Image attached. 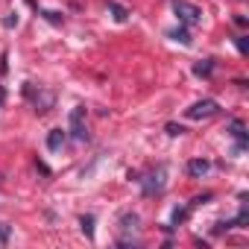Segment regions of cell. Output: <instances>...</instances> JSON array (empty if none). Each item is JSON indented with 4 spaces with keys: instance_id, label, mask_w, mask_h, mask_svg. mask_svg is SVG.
<instances>
[{
    "instance_id": "18",
    "label": "cell",
    "mask_w": 249,
    "mask_h": 249,
    "mask_svg": "<svg viewBox=\"0 0 249 249\" xmlns=\"http://www.w3.org/2000/svg\"><path fill=\"white\" fill-rule=\"evenodd\" d=\"M0 100H3V88H0Z\"/></svg>"
},
{
    "instance_id": "4",
    "label": "cell",
    "mask_w": 249,
    "mask_h": 249,
    "mask_svg": "<svg viewBox=\"0 0 249 249\" xmlns=\"http://www.w3.org/2000/svg\"><path fill=\"white\" fill-rule=\"evenodd\" d=\"M71 132H73L76 141H88V129H85V123H82V108L71 111Z\"/></svg>"
},
{
    "instance_id": "15",
    "label": "cell",
    "mask_w": 249,
    "mask_h": 249,
    "mask_svg": "<svg viewBox=\"0 0 249 249\" xmlns=\"http://www.w3.org/2000/svg\"><path fill=\"white\" fill-rule=\"evenodd\" d=\"M185 217H188V208H176V211H173V223H176V226H179Z\"/></svg>"
},
{
    "instance_id": "16",
    "label": "cell",
    "mask_w": 249,
    "mask_h": 249,
    "mask_svg": "<svg viewBox=\"0 0 249 249\" xmlns=\"http://www.w3.org/2000/svg\"><path fill=\"white\" fill-rule=\"evenodd\" d=\"M44 18H47V21H50V24H62V18H59V15H56V12H44Z\"/></svg>"
},
{
    "instance_id": "9",
    "label": "cell",
    "mask_w": 249,
    "mask_h": 249,
    "mask_svg": "<svg viewBox=\"0 0 249 249\" xmlns=\"http://www.w3.org/2000/svg\"><path fill=\"white\" fill-rule=\"evenodd\" d=\"M170 38H173V41H179V44H185V47L191 44V33H188L185 27H179V30H173V33H170Z\"/></svg>"
},
{
    "instance_id": "3",
    "label": "cell",
    "mask_w": 249,
    "mask_h": 249,
    "mask_svg": "<svg viewBox=\"0 0 249 249\" xmlns=\"http://www.w3.org/2000/svg\"><path fill=\"white\" fill-rule=\"evenodd\" d=\"M164 176H167V167H159L156 173H150L144 182V194H161L164 191Z\"/></svg>"
},
{
    "instance_id": "12",
    "label": "cell",
    "mask_w": 249,
    "mask_h": 249,
    "mask_svg": "<svg viewBox=\"0 0 249 249\" xmlns=\"http://www.w3.org/2000/svg\"><path fill=\"white\" fill-rule=\"evenodd\" d=\"M79 223H82V231H85V234H88V237H94V217H91V214H88V217H82V220H79Z\"/></svg>"
},
{
    "instance_id": "7",
    "label": "cell",
    "mask_w": 249,
    "mask_h": 249,
    "mask_svg": "<svg viewBox=\"0 0 249 249\" xmlns=\"http://www.w3.org/2000/svg\"><path fill=\"white\" fill-rule=\"evenodd\" d=\"M229 132L240 141V147L246 144V126H243V120H231V123H229Z\"/></svg>"
},
{
    "instance_id": "8",
    "label": "cell",
    "mask_w": 249,
    "mask_h": 249,
    "mask_svg": "<svg viewBox=\"0 0 249 249\" xmlns=\"http://www.w3.org/2000/svg\"><path fill=\"white\" fill-rule=\"evenodd\" d=\"M211 71H214V62H211V59L194 65V73H196V76H211Z\"/></svg>"
},
{
    "instance_id": "5",
    "label": "cell",
    "mask_w": 249,
    "mask_h": 249,
    "mask_svg": "<svg viewBox=\"0 0 249 249\" xmlns=\"http://www.w3.org/2000/svg\"><path fill=\"white\" fill-rule=\"evenodd\" d=\"M211 170V164L205 161V159H194V161H188V176H205Z\"/></svg>"
},
{
    "instance_id": "14",
    "label": "cell",
    "mask_w": 249,
    "mask_h": 249,
    "mask_svg": "<svg viewBox=\"0 0 249 249\" xmlns=\"http://www.w3.org/2000/svg\"><path fill=\"white\" fill-rule=\"evenodd\" d=\"M6 243H9V226L0 223V246H6Z\"/></svg>"
},
{
    "instance_id": "2",
    "label": "cell",
    "mask_w": 249,
    "mask_h": 249,
    "mask_svg": "<svg viewBox=\"0 0 249 249\" xmlns=\"http://www.w3.org/2000/svg\"><path fill=\"white\" fill-rule=\"evenodd\" d=\"M220 111V103L217 100H196L185 114L191 117V120H202V117H211V114H217Z\"/></svg>"
},
{
    "instance_id": "17",
    "label": "cell",
    "mask_w": 249,
    "mask_h": 249,
    "mask_svg": "<svg viewBox=\"0 0 249 249\" xmlns=\"http://www.w3.org/2000/svg\"><path fill=\"white\" fill-rule=\"evenodd\" d=\"M237 50H240V53H246V50H249V44H246V38H243V36L237 38Z\"/></svg>"
},
{
    "instance_id": "13",
    "label": "cell",
    "mask_w": 249,
    "mask_h": 249,
    "mask_svg": "<svg viewBox=\"0 0 249 249\" xmlns=\"http://www.w3.org/2000/svg\"><path fill=\"white\" fill-rule=\"evenodd\" d=\"M164 129H167V135H173V138H176V135H182V132H185V129H182V126H179V123H167V126H164Z\"/></svg>"
},
{
    "instance_id": "1",
    "label": "cell",
    "mask_w": 249,
    "mask_h": 249,
    "mask_svg": "<svg viewBox=\"0 0 249 249\" xmlns=\"http://www.w3.org/2000/svg\"><path fill=\"white\" fill-rule=\"evenodd\" d=\"M173 12H176V18H179L185 27H196V24L202 21V12H199L196 6L185 3V0H176V3H173Z\"/></svg>"
},
{
    "instance_id": "6",
    "label": "cell",
    "mask_w": 249,
    "mask_h": 249,
    "mask_svg": "<svg viewBox=\"0 0 249 249\" xmlns=\"http://www.w3.org/2000/svg\"><path fill=\"white\" fill-rule=\"evenodd\" d=\"M62 144H65V132H62V129H53V132L47 135V150L56 153V150H62Z\"/></svg>"
},
{
    "instance_id": "11",
    "label": "cell",
    "mask_w": 249,
    "mask_h": 249,
    "mask_svg": "<svg viewBox=\"0 0 249 249\" xmlns=\"http://www.w3.org/2000/svg\"><path fill=\"white\" fill-rule=\"evenodd\" d=\"M120 226L126 229V231L135 229V226H138V214H123V217H120Z\"/></svg>"
},
{
    "instance_id": "10",
    "label": "cell",
    "mask_w": 249,
    "mask_h": 249,
    "mask_svg": "<svg viewBox=\"0 0 249 249\" xmlns=\"http://www.w3.org/2000/svg\"><path fill=\"white\" fill-rule=\"evenodd\" d=\"M108 9L114 12V21H120V24H123V21H126V18H129V12H126V9H123L120 3H108Z\"/></svg>"
}]
</instances>
